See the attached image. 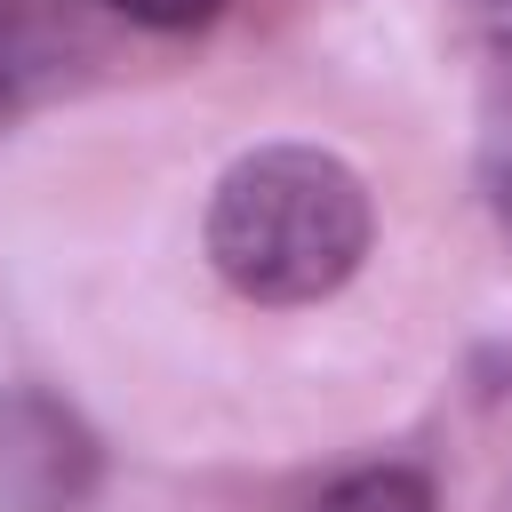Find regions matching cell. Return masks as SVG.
<instances>
[{"mask_svg": "<svg viewBox=\"0 0 512 512\" xmlns=\"http://www.w3.org/2000/svg\"><path fill=\"white\" fill-rule=\"evenodd\" d=\"M208 256L256 304H312L368 256V184L312 144L248 152L208 200Z\"/></svg>", "mask_w": 512, "mask_h": 512, "instance_id": "obj_1", "label": "cell"}, {"mask_svg": "<svg viewBox=\"0 0 512 512\" xmlns=\"http://www.w3.org/2000/svg\"><path fill=\"white\" fill-rule=\"evenodd\" d=\"M96 480V440L40 392L0 400V512H72Z\"/></svg>", "mask_w": 512, "mask_h": 512, "instance_id": "obj_2", "label": "cell"}, {"mask_svg": "<svg viewBox=\"0 0 512 512\" xmlns=\"http://www.w3.org/2000/svg\"><path fill=\"white\" fill-rule=\"evenodd\" d=\"M312 512H432V488H424L416 472L384 464V472H352V480H336Z\"/></svg>", "mask_w": 512, "mask_h": 512, "instance_id": "obj_3", "label": "cell"}, {"mask_svg": "<svg viewBox=\"0 0 512 512\" xmlns=\"http://www.w3.org/2000/svg\"><path fill=\"white\" fill-rule=\"evenodd\" d=\"M104 8H120L128 24H152V32H192V24H208L216 0H104Z\"/></svg>", "mask_w": 512, "mask_h": 512, "instance_id": "obj_4", "label": "cell"}, {"mask_svg": "<svg viewBox=\"0 0 512 512\" xmlns=\"http://www.w3.org/2000/svg\"><path fill=\"white\" fill-rule=\"evenodd\" d=\"M472 8H480V24H488V40H496V48L512 56V0H472Z\"/></svg>", "mask_w": 512, "mask_h": 512, "instance_id": "obj_5", "label": "cell"}, {"mask_svg": "<svg viewBox=\"0 0 512 512\" xmlns=\"http://www.w3.org/2000/svg\"><path fill=\"white\" fill-rule=\"evenodd\" d=\"M16 112V48H8V32H0V120Z\"/></svg>", "mask_w": 512, "mask_h": 512, "instance_id": "obj_6", "label": "cell"}]
</instances>
